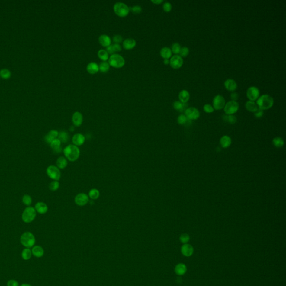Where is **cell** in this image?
Here are the masks:
<instances>
[{
	"mask_svg": "<svg viewBox=\"0 0 286 286\" xmlns=\"http://www.w3.org/2000/svg\"><path fill=\"white\" fill-rule=\"evenodd\" d=\"M98 57L100 59L102 60V62H106L109 58V54L108 52L104 49H100L97 52Z\"/></svg>",
	"mask_w": 286,
	"mask_h": 286,
	"instance_id": "31",
	"label": "cell"
},
{
	"mask_svg": "<svg viewBox=\"0 0 286 286\" xmlns=\"http://www.w3.org/2000/svg\"><path fill=\"white\" fill-rule=\"evenodd\" d=\"M223 108L224 112L227 115H233L238 111L239 108V104L237 101H230L226 103Z\"/></svg>",
	"mask_w": 286,
	"mask_h": 286,
	"instance_id": "7",
	"label": "cell"
},
{
	"mask_svg": "<svg viewBox=\"0 0 286 286\" xmlns=\"http://www.w3.org/2000/svg\"><path fill=\"white\" fill-rule=\"evenodd\" d=\"M98 41L102 47H108L111 44V39L109 36L106 34H102L98 37Z\"/></svg>",
	"mask_w": 286,
	"mask_h": 286,
	"instance_id": "19",
	"label": "cell"
},
{
	"mask_svg": "<svg viewBox=\"0 0 286 286\" xmlns=\"http://www.w3.org/2000/svg\"><path fill=\"white\" fill-rule=\"evenodd\" d=\"M204 110L205 112L210 114L214 111V108L210 104H205L204 106Z\"/></svg>",
	"mask_w": 286,
	"mask_h": 286,
	"instance_id": "46",
	"label": "cell"
},
{
	"mask_svg": "<svg viewBox=\"0 0 286 286\" xmlns=\"http://www.w3.org/2000/svg\"><path fill=\"white\" fill-rule=\"evenodd\" d=\"M171 49L172 52L175 54V55H178L180 52L181 47V45L179 44L178 43H173V44L172 45V47H171Z\"/></svg>",
	"mask_w": 286,
	"mask_h": 286,
	"instance_id": "37",
	"label": "cell"
},
{
	"mask_svg": "<svg viewBox=\"0 0 286 286\" xmlns=\"http://www.w3.org/2000/svg\"><path fill=\"white\" fill-rule=\"evenodd\" d=\"M183 103H182L181 101H175L173 102V108H175V110L181 111L183 107Z\"/></svg>",
	"mask_w": 286,
	"mask_h": 286,
	"instance_id": "47",
	"label": "cell"
},
{
	"mask_svg": "<svg viewBox=\"0 0 286 286\" xmlns=\"http://www.w3.org/2000/svg\"><path fill=\"white\" fill-rule=\"evenodd\" d=\"M99 66V71H100L102 73H106L109 71L110 66L107 62H102Z\"/></svg>",
	"mask_w": 286,
	"mask_h": 286,
	"instance_id": "34",
	"label": "cell"
},
{
	"mask_svg": "<svg viewBox=\"0 0 286 286\" xmlns=\"http://www.w3.org/2000/svg\"><path fill=\"white\" fill-rule=\"evenodd\" d=\"M74 202L77 205L83 206L88 203L89 197L86 193H78L74 198Z\"/></svg>",
	"mask_w": 286,
	"mask_h": 286,
	"instance_id": "12",
	"label": "cell"
},
{
	"mask_svg": "<svg viewBox=\"0 0 286 286\" xmlns=\"http://www.w3.org/2000/svg\"><path fill=\"white\" fill-rule=\"evenodd\" d=\"M100 195V191L96 188H92L88 192V197L92 200L98 199Z\"/></svg>",
	"mask_w": 286,
	"mask_h": 286,
	"instance_id": "32",
	"label": "cell"
},
{
	"mask_svg": "<svg viewBox=\"0 0 286 286\" xmlns=\"http://www.w3.org/2000/svg\"><path fill=\"white\" fill-rule=\"evenodd\" d=\"M190 235L188 234H186V233L181 234V235L179 237L180 241L183 244H187L188 242L190 241Z\"/></svg>",
	"mask_w": 286,
	"mask_h": 286,
	"instance_id": "43",
	"label": "cell"
},
{
	"mask_svg": "<svg viewBox=\"0 0 286 286\" xmlns=\"http://www.w3.org/2000/svg\"><path fill=\"white\" fill-rule=\"evenodd\" d=\"M230 97L231 98V101H236V100H238V99L239 98V95L236 92H233V93H231Z\"/></svg>",
	"mask_w": 286,
	"mask_h": 286,
	"instance_id": "53",
	"label": "cell"
},
{
	"mask_svg": "<svg viewBox=\"0 0 286 286\" xmlns=\"http://www.w3.org/2000/svg\"><path fill=\"white\" fill-rule=\"evenodd\" d=\"M175 273L178 275H185L187 272V267L185 264L179 263L177 264L175 268Z\"/></svg>",
	"mask_w": 286,
	"mask_h": 286,
	"instance_id": "27",
	"label": "cell"
},
{
	"mask_svg": "<svg viewBox=\"0 0 286 286\" xmlns=\"http://www.w3.org/2000/svg\"><path fill=\"white\" fill-rule=\"evenodd\" d=\"M63 153L65 158L70 162H75L78 159L80 156V150L73 144L67 145L64 149Z\"/></svg>",
	"mask_w": 286,
	"mask_h": 286,
	"instance_id": "1",
	"label": "cell"
},
{
	"mask_svg": "<svg viewBox=\"0 0 286 286\" xmlns=\"http://www.w3.org/2000/svg\"><path fill=\"white\" fill-rule=\"evenodd\" d=\"M61 141L57 138L50 144V147L52 149L53 152L56 153V154H58L61 153L62 151V149L61 147Z\"/></svg>",
	"mask_w": 286,
	"mask_h": 286,
	"instance_id": "20",
	"label": "cell"
},
{
	"mask_svg": "<svg viewBox=\"0 0 286 286\" xmlns=\"http://www.w3.org/2000/svg\"><path fill=\"white\" fill-rule=\"evenodd\" d=\"M58 139L60 141H61V143H66L69 140V135H68V134L67 132L62 131L59 133Z\"/></svg>",
	"mask_w": 286,
	"mask_h": 286,
	"instance_id": "33",
	"label": "cell"
},
{
	"mask_svg": "<svg viewBox=\"0 0 286 286\" xmlns=\"http://www.w3.org/2000/svg\"><path fill=\"white\" fill-rule=\"evenodd\" d=\"M178 97L179 101H181L182 103L186 104L190 100V93L186 89H183L179 93Z\"/></svg>",
	"mask_w": 286,
	"mask_h": 286,
	"instance_id": "24",
	"label": "cell"
},
{
	"mask_svg": "<svg viewBox=\"0 0 286 286\" xmlns=\"http://www.w3.org/2000/svg\"><path fill=\"white\" fill-rule=\"evenodd\" d=\"M112 48L114 49V50L115 53H116V52H120V51L122 50V47H121V46L120 45V44H116V43H114V44H112Z\"/></svg>",
	"mask_w": 286,
	"mask_h": 286,
	"instance_id": "50",
	"label": "cell"
},
{
	"mask_svg": "<svg viewBox=\"0 0 286 286\" xmlns=\"http://www.w3.org/2000/svg\"><path fill=\"white\" fill-rule=\"evenodd\" d=\"M136 45V40L133 38H127L123 42V48L126 50H131L134 48Z\"/></svg>",
	"mask_w": 286,
	"mask_h": 286,
	"instance_id": "17",
	"label": "cell"
},
{
	"mask_svg": "<svg viewBox=\"0 0 286 286\" xmlns=\"http://www.w3.org/2000/svg\"><path fill=\"white\" fill-rule=\"evenodd\" d=\"M22 202L26 206H30L32 202L31 197L28 194H25L22 197Z\"/></svg>",
	"mask_w": 286,
	"mask_h": 286,
	"instance_id": "41",
	"label": "cell"
},
{
	"mask_svg": "<svg viewBox=\"0 0 286 286\" xmlns=\"http://www.w3.org/2000/svg\"><path fill=\"white\" fill-rule=\"evenodd\" d=\"M11 72L7 69H3L0 71V76L4 79H8L11 77Z\"/></svg>",
	"mask_w": 286,
	"mask_h": 286,
	"instance_id": "39",
	"label": "cell"
},
{
	"mask_svg": "<svg viewBox=\"0 0 286 286\" xmlns=\"http://www.w3.org/2000/svg\"><path fill=\"white\" fill-rule=\"evenodd\" d=\"M31 252L34 256H36L37 258H40L43 256L44 253L43 248L39 245H37L33 247L31 250Z\"/></svg>",
	"mask_w": 286,
	"mask_h": 286,
	"instance_id": "30",
	"label": "cell"
},
{
	"mask_svg": "<svg viewBox=\"0 0 286 286\" xmlns=\"http://www.w3.org/2000/svg\"><path fill=\"white\" fill-rule=\"evenodd\" d=\"M86 70L89 74H96L99 71V66L96 62H91L87 64Z\"/></svg>",
	"mask_w": 286,
	"mask_h": 286,
	"instance_id": "22",
	"label": "cell"
},
{
	"mask_svg": "<svg viewBox=\"0 0 286 286\" xmlns=\"http://www.w3.org/2000/svg\"><path fill=\"white\" fill-rule=\"evenodd\" d=\"M107 52H108V54L110 55H112V54H115V52H114V49L112 48V44L110 45V46L106 48V50Z\"/></svg>",
	"mask_w": 286,
	"mask_h": 286,
	"instance_id": "54",
	"label": "cell"
},
{
	"mask_svg": "<svg viewBox=\"0 0 286 286\" xmlns=\"http://www.w3.org/2000/svg\"><path fill=\"white\" fill-rule=\"evenodd\" d=\"M130 10L135 14H139L142 11V8L139 5H135L130 8Z\"/></svg>",
	"mask_w": 286,
	"mask_h": 286,
	"instance_id": "45",
	"label": "cell"
},
{
	"mask_svg": "<svg viewBox=\"0 0 286 286\" xmlns=\"http://www.w3.org/2000/svg\"><path fill=\"white\" fill-rule=\"evenodd\" d=\"M193 246L188 244H185L181 248V253L184 256H191L193 254Z\"/></svg>",
	"mask_w": 286,
	"mask_h": 286,
	"instance_id": "21",
	"label": "cell"
},
{
	"mask_svg": "<svg viewBox=\"0 0 286 286\" xmlns=\"http://www.w3.org/2000/svg\"><path fill=\"white\" fill-rule=\"evenodd\" d=\"M224 118H225V120L227 121V122L231 124H234L235 123H236L237 119H236V117L234 115H226L224 116Z\"/></svg>",
	"mask_w": 286,
	"mask_h": 286,
	"instance_id": "42",
	"label": "cell"
},
{
	"mask_svg": "<svg viewBox=\"0 0 286 286\" xmlns=\"http://www.w3.org/2000/svg\"><path fill=\"white\" fill-rule=\"evenodd\" d=\"M72 141L73 144V145H76L77 146H81L83 145L85 141V137L82 134L80 133H77L74 134L73 136Z\"/></svg>",
	"mask_w": 286,
	"mask_h": 286,
	"instance_id": "14",
	"label": "cell"
},
{
	"mask_svg": "<svg viewBox=\"0 0 286 286\" xmlns=\"http://www.w3.org/2000/svg\"><path fill=\"white\" fill-rule=\"evenodd\" d=\"M189 53H190L189 48L187 47H181L180 52L179 54V56L182 58V57H186L189 54Z\"/></svg>",
	"mask_w": 286,
	"mask_h": 286,
	"instance_id": "40",
	"label": "cell"
},
{
	"mask_svg": "<svg viewBox=\"0 0 286 286\" xmlns=\"http://www.w3.org/2000/svg\"><path fill=\"white\" fill-rule=\"evenodd\" d=\"M72 120L75 127H80L83 121V117L80 112H75L72 115Z\"/></svg>",
	"mask_w": 286,
	"mask_h": 286,
	"instance_id": "15",
	"label": "cell"
},
{
	"mask_svg": "<svg viewBox=\"0 0 286 286\" xmlns=\"http://www.w3.org/2000/svg\"><path fill=\"white\" fill-rule=\"evenodd\" d=\"M20 242L22 245L27 248L32 247L35 243V238L33 234L30 232H25L22 234L20 238Z\"/></svg>",
	"mask_w": 286,
	"mask_h": 286,
	"instance_id": "5",
	"label": "cell"
},
{
	"mask_svg": "<svg viewBox=\"0 0 286 286\" xmlns=\"http://www.w3.org/2000/svg\"><path fill=\"white\" fill-rule=\"evenodd\" d=\"M35 210L36 212L40 214H44L47 213L48 210V206L44 202H39L35 206Z\"/></svg>",
	"mask_w": 286,
	"mask_h": 286,
	"instance_id": "23",
	"label": "cell"
},
{
	"mask_svg": "<svg viewBox=\"0 0 286 286\" xmlns=\"http://www.w3.org/2000/svg\"><path fill=\"white\" fill-rule=\"evenodd\" d=\"M151 2H153V4L159 5V4H162L163 2V0H152Z\"/></svg>",
	"mask_w": 286,
	"mask_h": 286,
	"instance_id": "55",
	"label": "cell"
},
{
	"mask_svg": "<svg viewBox=\"0 0 286 286\" xmlns=\"http://www.w3.org/2000/svg\"><path fill=\"white\" fill-rule=\"evenodd\" d=\"M163 10L167 12H170V11L172 10V4L169 2H164L163 5Z\"/></svg>",
	"mask_w": 286,
	"mask_h": 286,
	"instance_id": "49",
	"label": "cell"
},
{
	"mask_svg": "<svg viewBox=\"0 0 286 286\" xmlns=\"http://www.w3.org/2000/svg\"><path fill=\"white\" fill-rule=\"evenodd\" d=\"M263 114H264V112L263 111V110H260L259 108H258V110L255 112H254V116L255 117H256V118L262 117L263 115Z\"/></svg>",
	"mask_w": 286,
	"mask_h": 286,
	"instance_id": "51",
	"label": "cell"
},
{
	"mask_svg": "<svg viewBox=\"0 0 286 286\" xmlns=\"http://www.w3.org/2000/svg\"><path fill=\"white\" fill-rule=\"evenodd\" d=\"M246 96L249 101H255L259 98V97L260 96L259 89L255 86H251L247 89Z\"/></svg>",
	"mask_w": 286,
	"mask_h": 286,
	"instance_id": "11",
	"label": "cell"
},
{
	"mask_svg": "<svg viewBox=\"0 0 286 286\" xmlns=\"http://www.w3.org/2000/svg\"><path fill=\"white\" fill-rule=\"evenodd\" d=\"M256 104L258 108L262 110L269 109L274 104L273 98L267 94H265L259 97L256 100Z\"/></svg>",
	"mask_w": 286,
	"mask_h": 286,
	"instance_id": "2",
	"label": "cell"
},
{
	"mask_svg": "<svg viewBox=\"0 0 286 286\" xmlns=\"http://www.w3.org/2000/svg\"><path fill=\"white\" fill-rule=\"evenodd\" d=\"M21 255H22V258L24 260H29V259H30L31 257L32 252H31V251L30 249L26 248V249H24V250L22 251Z\"/></svg>",
	"mask_w": 286,
	"mask_h": 286,
	"instance_id": "36",
	"label": "cell"
},
{
	"mask_svg": "<svg viewBox=\"0 0 286 286\" xmlns=\"http://www.w3.org/2000/svg\"><path fill=\"white\" fill-rule=\"evenodd\" d=\"M123 40V37L121 35H115L112 38V41L116 44H120L121 43Z\"/></svg>",
	"mask_w": 286,
	"mask_h": 286,
	"instance_id": "48",
	"label": "cell"
},
{
	"mask_svg": "<svg viewBox=\"0 0 286 286\" xmlns=\"http://www.w3.org/2000/svg\"><path fill=\"white\" fill-rule=\"evenodd\" d=\"M114 11L116 15L119 17L124 18L129 15L130 8L127 4L121 2H118L114 5Z\"/></svg>",
	"mask_w": 286,
	"mask_h": 286,
	"instance_id": "4",
	"label": "cell"
},
{
	"mask_svg": "<svg viewBox=\"0 0 286 286\" xmlns=\"http://www.w3.org/2000/svg\"><path fill=\"white\" fill-rule=\"evenodd\" d=\"M185 116L188 120H195L199 118L200 113L199 110L194 107L187 108L185 111Z\"/></svg>",
	"mask_w": 286,
	"mask_h": 286,
	"instance_id": "9",
	"label": "cell"
},
{
	"mask_svg": "<svg viewBox=\"0 0 286 286\" xmlns=\"http://www.w3.org/2000/svg\"><path fill=\"white\" fill-rule=\"evenodd\" d=\"M163 62L164 64L167 65L168 64H169V59H164Z\"/></svg>",
	"mask_w": 286,
	"mask_h": 286,
	"instance_id": "56",
	"label": "cell"
},
{
	"mask_svg": "<svg viewBox=\"0 0 286 286\" xmlns=\"http://www.w3.org/2000/svg\"><path fill=\"white\" fill-rule=\"evenodd\" d=\"M59 182L58 181H53L49 184V188L52 191H56L59 189Z\"/></svg>",
	"mask_w": 286,
	"mask_h": 286,
	"instance_id": "38",
	"label": "cell"
},
{
	"mask_svg": "<svg viewBox=\"0 0 286 286\" xmlns=\"http://www.w3.org/2000/svg\"><path fill=\"white\" fill-rule=\"evenodd\" d=\"M37 212L33 207H28L25 209L22 213V219L25 223H31L35 219Z\"/></svg>",
	"mask_w": 286,
	"mask_h": 286,
	"instance_id": "6",
	"label": "cell"
},
{
	"mask_svg": "<svg viewBox=\"0 0 286 286\" xmlns=\"http://www.w3.org/2000/svg\"><path fill=\"white\" fill-rule=\"evenodd\" d=\"M171 67L173 69H179L182 67L183 64V59L179 55L172 56L169 60Z\"/></svg>",
	"mask_w": 286,
	"mask_h": 286,
	"instance_id": "13",
	"label": "cell"
},
{
	"mask_svg": "<svg viewBox=\"0 0 286 286\" xmlns=\"http://www.w3.org/2000/svg\"><path fill=\"white\" fill-rule=\"evenodd\" d=\"M59 133L57 130H50L48 134L45 136V141L48 144H50L54 140L58 138Z\"/></svg>",
	"mask_w": 286,
	"mask_h": 286,
	"instance_id": "16",
	"label": "cell"
},
{
	"mask_svg": "<svg viewBox=\"0 0 286 286\" xmlns=\"http://www.w3.org/2000/svg\"><path fill=\"white\" fill-rule=\"evenodd\" d=\"M188 120L187 119L185 115H184V114L180 115L178 116V117L177 118V122L180 125L185 124L187 122Z\"/></svg>",
	"mask_w": 286,
	"mask_h": 286,
	"instance_id": "44",
	"label": "cell"
},
{
	"mask_svg": "<svg viewBox=\"0 0 286 286\" xmlns=\"http://www.w3.org/2000/svg\"><path fill=\"white\" fill-rule=\"evenodd\" d=\"M231 139L227 135H224L220 139V144L223 148L229 147L231 144Z\"/></svg>",
	"mask_w": 286,
	"mask_h": 286,
	"instance_id": "29",
	"label": "cell"
},
{
	"mask_svg": "<svg viewBox=\"0 0 286 286\" xmlns=\"http://www.w3.org/2000/svg\"><path fill=\"white\" fill-rule=\"evenodd\" d=\"M160 55L164 59H169V58L172 57V52L171 50V49L167 47H164L161 49L160 51Z\"/></svg>",
	"mask_w": 286,
	"mask_h": 286,
	"instance_id": "25",
	"label": "cell"
},
{
	"mask_svg": "<svg viewBox=\"0 0 286 286\" xmlns=\"http://www.w3.org/2000/svg\"><path fill=\"white\" fill-rule=\"evenodd\" d=\"M7 285L8 286H19V283L15 280L11 279L8 281Z\"/></svg>",
	"mask_w": 286,
	"mask_h": 286,
	"instance_id": "52",
	"label": "cell"
},
{
	"mask_svg": "<svg viewBox=\"0 0 286 286\" xmlns=\"http://www.w3.org/2000/svg\"><path fill=\"white\" fill-rule=\"evenodd\" d=\"M47 173L50 178L54 181H59L61 177L60 169L55 165H50L47 169Z\"/></svg>",
	"mask_w": 286,
	"mask_h": 286,
	"instance_id": "8",
	"label": "cell"
},
{
	"mask_svg": "<svg viewBox=\"0 0 286 286\" xmlns=\"http://www.w3.org/2000/svg\"><path fill=\"white\" fill-rule=\"evenodd\" d=\"M56 167L60 169H64L65 168L67 167L68 165V161L67 159L64 157V156H60L59 157L56 162Z\"/></svg>",
	"mask_w": 286,
	"mask_h": 286,
	"instance_id": "28",
	"label": "cell"
},
{
	"mask_svg": "<svg viewBox=\"0 0 286 286\" xmlns=\"http://www.w3.org/2000/svg\"><path fill=\"white\" fill-rule=\"evenodd\" d=\"M108 60L110 66L115 68H121L124 67L125 64V60L123 56L117 53L110 56Z\"/></svg>",
	"mask_w": 286,
	"mask_h": 286,
	"instance_id": "3",
	"label": "cell"
},
{
	"mask_svg": "<svg viewBox=\"0 0 286 286\" xmlns=\"http://www.w3.org/2000/svg\"><path fill=\"white\" fill-rule=\"evenodd\" d=\"M21 286H31L30 284H26V283H24V284H22V285Z\"/></svg>",
	"mask_w": 286,
	"mask_h": 286,
	"instance_id": "57",
	"label": "cell"
},
{
	"mask_svg": "<svg viewBox=\"0 0 286 286\" xmlns=\"http://www.w3.org/2000/svg\"><path fill=\"white\" fill-rule=\"evenodd\" d=\"M224 85H225V87L227 90L232 91V92L235 91L238 87L236 82H235V81L234 79H227L224 82Z\"/></svg>",
	"mask_w": 286,
	"mask_h": 286,
	"instance_id": "18",
	"label": "cell"
},
{
	"mask_svg": "<svg viewBox=\"0 0 286 286\" xmlns=\"http://www.w3.org/2000/svg\"><path fill=\"white\" fill-rule=\"evenodd\" d=\"M273 144L275 147L281 148V147H282L284 145V142L282 138H280V137H275L273 140Z\"/></svg>",
	"mask_w": 286,
	"mask_h": 286,
	"instance_id": "35",
	"label": "cell"
},
{
	"mask_svg": "<svg viewBox=\"0 0 286 286\" xmlns=\"http://www.w3.org/2000/svg\"><path fill=\"white\" fill-rule=\"evenodd\" d=\"M212 103H213V108H214V110H220L224 108V106L226 104V101L223 96L220 95H217L214 97Z\"/></svg>",
	"mask_w": 286,
	"mask_h": 286,
	"instance_id": "10",
	"label": "cell"
},
{
	"mask_svg": "<svg viewBox=\"0 0 286 286\" xmlns=\"http://www.w3.org/2000/svg\"><path fill=\"white\" fill-rule=\"evenodd\" d=\"M245 108L248 111L252 112H255L258 110V107L256 104V102L254 101H248L246 102L245 104Z\"/></svg>",
	"mask_w": 286,
	"mask_h": 286,
	"instance_id": "26",
	"label": "cell"
}]
</instances>
